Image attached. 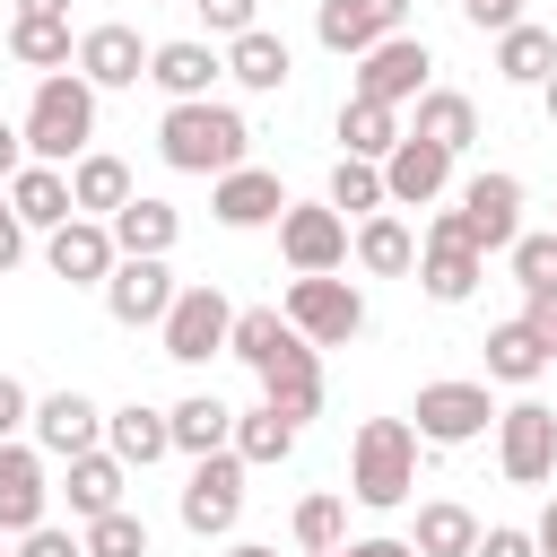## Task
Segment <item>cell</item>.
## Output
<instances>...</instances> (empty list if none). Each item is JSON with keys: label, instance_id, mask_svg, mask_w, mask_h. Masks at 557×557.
<instances>
[{"label": "cell", "instance_id": "cell-36", "mask_svg": "<svg viewBox=\"0 0 557 557\" xmlns=\"http://www.w3.org/2000/svg\"><path fill=\"white\" fill-rule=\"evenodd\" d=\"M296 435H305V426H287V418L261 400V409H235V435H226V453H235L244 470H270V461H287V453H296Z\"/></svg>", "mask_w": 557, "mask_h": 557}, {"label": "cell", "instance_id": "cell-1", "mask_svg": "<svg viewBox=\"0 0 557 557\" xmlns=\"http://www.w3.org/2000/svg\"><path fill=\"white\" fill-rule=\"evenodd\" d=\"M157 157L174 165V174H235V165H252V122L235 113V104H218V96H200V104H165L157 113Z\"/></svg>", "mask_w": 557, "mask_h": 557}, {"label": "cell", "instance_id": "cell-26", "mask_svg": "<svg viewBox=\"0 0 557 557\" xmlns=\"http://www.w3.org/2000/svg\"><path fill=\"white\" fill-rule=\"evenodd\" d=\"M104 453H113L122 470H148V461H165V453H174V426H165V409H148V400H122V409H104Z\"/></svg>", "mask_w": 557, "mask_h": 557}, {"label": "cell", "instance_id": "cell-25", "mask_svg": "<svg viewBox=\"0 0 557 557\" xmlns=\"http://www.w3.org/2000/svg\"><path fill=\"white\" fill-rule=\"evenodd\" d=\"M0 191H9V209H17V226H26V235H52V226H70V218H78V209H70V174H61V165H17Z\"/></svg>", "mask_w": 557, "mask_h": 557}, {"label": "cell", "instance_id": "cell-12", "mask_svg": "<svg viewBox=\"0 0 557 557\" xmlns=\"http://www.w3.org/2000/svg\"><path fill=\"white\" fill-rule=\"evenodd\" d=\"M183 531L191 540H226L235 522H244V461L235 453H209V461H191V479H183Z\"/></svg>", "mask_w": 557, "mask_h": 557}, {"label": "cell", "instance_id": "cell-34", "mask_svg": "<svg viewBox=\"0 0 557 557\" xmlns=\"http://www.w3.org/2000/svg\"><path fill=\"white\" fill-rule=\"evenodd\" d=\"M287 531H296V557H339V548H348V496H339V487L296 496Z\"/></svg>", "mask_w": 557, "mask_h": 557}, {"label": "cell", "instance_id": "cell-13", "mask_svg": "<svg viewBox=\"0 0 557 557\" xmlns=\"http://www.w3.org/2000/svg\"><path fill=\"white\" fill-rule=\"evenodd\" d=\"M26 444H35L44 461H78V453L104 444V409H96L78 383H70V392H44L35 418H26Z\"/></svg>", "mask_w": 557, "mask_h": 557}, {"label": "cell", "instance_id": "cell-37", "mask_svg": "<svg viewBox=\"0 0 557 557\" xmlns=\"http://www.w3.org/2000/svg\"><path fill=\"white\" fill-rule=\"evenodd\" d=\"M70 52H78V35H70V17H9V61L17 70H70Z\"/></svg>", "mask_w": 557, "mask_h": 557}, {"label": "cell", "instance_id": "cell-24", "mask_svg": "<svg viewBox=\"0 0 557 557\" xmlns=\"http://www.w3.org/2000/svg\"><path fill=\"white\" fill-rule=\"evenodd\" d=\"M348 261H357L366 278H409V270H418V235H409V218H400V209H374V218H357V235H348Z\"/></svg>", "mask_w": 557, "mask_h": 557}, {"label": "cell", "instance_id": "cell-8", "mask_svg": "<svg viewBox=\"0 0 557 557\" xmlns=\"http://www.w3.org/2000/svg\"><path fill=\"white\" fill-rule=\"evenodd\" d=\"M496 470L513 479V487H548L557 479V409L548 400H513V409H496Z\"/></svg>", "mask_w": 557, "mask_h": 557}, {"label": "cell", "instance_id": "cell-41", "mask_svg": "<svg viewBox=\"0 0 557 557\" xmlns=\"http://www.w3.org/2000/svg\"><path fill=\"white\" fill-rule=\"evenodd\" d=\"M322 200H331L339 218H374V209H392V200H383V165H366V157H339Z\"/></svg>", "mask_w": 557, "mask_h": 557}, {"label": "cell", "instance_id": "cell-7", "mask_svg": "<svg viewBox=\"0 0 557 557\" xmlns=\"http://www.w3.org/2000/svg\"><path fill=\"white\" fill-rule=\"evenodd\" d=\"M453 218H461V235H470V252H479V261H487V252H513V235H522V174L479 165V174L461 183Z\"/></svg>", "mask_w": 557, "mask_h": 557}, {"label": "cell", "instance_id": "cell-10", "mask_svg": "<svg viewBox=\"0 0 557 557\" xmlns=\"http://www.w3.org/2000/svg\"><path fill=\"white\" fill-rule=\"evenodd\" d=\"M278 252H287L296 278H331V270H348V218L331 200H287L278 209Z\"/></svg>", "mask_w": 557, "mask_h": 557}, {"label": "cell", "instance_id": "cell-20", "mask_svg": "<svg viewBox=\"0 0 557 557\" xmlns=\"http://www.w3.org/2000/svg\"><path fill=\"white\" fill-rule=\"evenodd\" d=\"M165 305H174V270L165 261H113V278H104V313L122 322V331H157L165 322Z\"/></svg>", "mask_w": 557, "mask_h": 557}, {"label": "cell", "instance_id": "cell-6", "mask_svg": "<svg viewBox=\"0 0 557 557\" xmlns=\"http://www.w3.org/2000/svg\"><path fill=\"white\" fill-rule=\"evenodd\" d=\"M226 331H235V305H226L218 278L174 287V305H165V322H157V339H165L174 366H209V357H226Z\"/></svg>", "mask_w": 557, "mask_h": 557}, {"label": "cell", "instance_id": "cell-3", "mask_svg": "<svg viewBox=\"0 0 557 557\" xmlns=\"http://www.w3.org/2000/svg\"><path fill=\"white\" fill-rule=\"evenodd\" d=\"M348 496L366 513H392L418 496V426L409 418H366L348 444Z\"/></svg>", "mask_w": 557, "mask_h": 557}, {"label": "cell", "instance_id": "cell-50", "mask_svg": "<svg viewBox=\"0 0 557 557\" xmlns=\"http://www.w3.org/2000/svg\"><path fill=\"white\" fill-rule=\"evenodd\" d=\"M17 165H26V139H17V122H9V113H0V183H9V174H17Z\"/></svg>", "mask_w": 557, "mask_h": 557}, {"label": "cell", "instance_id": "cell-54", "mask_svg": "<svg viewBox=\"0 0 557 557\" xmlns=\"http://www.w3.org/2000/svg\"><path fill=\"white\" fill-rule=\"evenodd\" d=\"M540 104H548V131H557V70H548V87H540Z\"/></svg>", "mask_w": 557, "mask_h": 557}, {"label": "cell", "instance_id": "cell-33", "mask_svg": "<svg viewBox=\"0 0 557 557\" xmlns=\"http://www.w3.org/2000/svg\"><path fill=\"white\" fill-rule=\"evenodd\" d=\"M131 191H139V183H131V165H122V157H104V148H87V157L70 165V209H78V218H113Z\"/></svg>", "mask_w": 557, "mask_h": 557}, {"label": "cell", "instance_id": "cell-21", "mask_svg": "<svg viewBox=\"0 0 557 557\" xmlns=\"http://www.w3.org/2000/svg\"><path fill=\"white\" fill-rule=\"evenodd\" d=\"M453 191V157L435 148V139H409L400 131V148L383 157V200L392 209H426V200H444Z\"/></svg>", "mask_w": 557, "mask_h": 557}, {"label": "cell", "instance_id": "cell-29", "mask_svg": "<svg viewBox=\"0 0 557 557\" xmlns=\"http://www.w3.org/2000/svg\"><path fill=\"white\" fill-rule=\"evenodd\" d=\"M165 426H174V453H183V461H209V453H226L235 409H226L218 392H183V400L165 409Z\"/></svg>", "mask_w": 557, "mask_h": 557}, {"label": "cell", "instance_id": "cell-2", "mask_svg": "<svg viewBox=\"0 0 557 557\" xmlns=\"http://www.w3.org/2000/svg\"><path fill=\"white\" fill-rule=\"evenodd\" d=\"M17 139H26V165H61V174H70V165L87 157V139H96V87H87L78 70L35 78Z\"/></svg>", "mask_w": 557, "mask_h": 557}, {"label": "cell", "instance_id": "cell-55", "mask_svg": "<svg viewBox=\"0 0 557 557\" xmlns=\"http://www.w3.org/2000/svg\"><path fill=\"white\" fill-rule=\"evenodd\" d=\"M0 557H9V540H0Z\"/></svg>", "mask_w": 557, "mask_h": 557}, {"label": "cell", "instance_id": "cell-44", "mask_svg": "<svg viewBox=\"0 0 557 557\" xmlns=\"http://www.w3.org/2000/svg\"><path fill=\"white\" fill-rule=\"evenodd\" d=\"M470 557H540V540L522 522H479V548Z\"/></svg>", "mask_w": 557, "mask_h": 557}, {"label": "cell", "instance_id": "cell-43", "mask_svg": "<svg viewBox=\"0 0 557 557\" xmlns=\"http://www.w3.org/2000/svg\"><path fill=\"white\" fill-rule=\"evenodd\" d=\"M183 9H200L209 44H235V35H252V26H261V0H183Z\"/></svg>", "mask_w": 557, "mask_h": 557}, {"label": "cell", "instance_id": "cell-19", "mask_svg": "<svg viewBox=\"0 0 557 557\" xmlns=\"http://www.w3.org/2000/svg\"><path fill=\"white\" fill-rule=\"evenodd\" d=\"M113 261H122V252H113V226H104V218H70V226L44 235V270L70 278V287H104Z\"/></svg>", "mask_w": 557, "mask_h": 557}, {"label": "cell", "instance_id": "cell-40", "mask_svg": "<svg viewBox=\"0 0 557 557\" xmlns=\"http://www.w3.org/2000/svg\"><path fill=\"white\" fill-rule=\"evenodd\" d=\"M505 261H513V287H522V305H548V296H557V235H548V226H522Z\"/></svg>", "mask_w": 557, "mask_h": 557}, {"label": "cell", "instance_id": "cell-9", "mask_svg": "<svg viewBox=\"0 0 557 557\" xmlns=\"http://www.w3.org/2000/svg\"><path fill=\"white\" fill-rule=\"evenodd\" d=\"M409 426H418V444H479L487 426H496V400H487V383H470V374H453V383H418V409H409Z\"/></svg>", "mask_w": 557, "mask_h": 557}, {"label": "cell", "instance_id": "cell-32", "mask_svg": "<svg viewBox=\"0 0 557 557\" xmlns=\"http://www.w3.org/2000/svg\"><path fill=\"white\" fill-rule=\"evenodd\" d=\"M400 113L392 104H366V96H339V157H366V165H383L392 148H400Z\"/></svg>", "mask_w": 557, "mask_h": 557}, {"label": "cell", "instance_id": "cell-31", "mask_svg": "<svg viewBox=\"0 0 557 557\" xmlns=\"http://www.w3.org/2000/svg\"><path fill=\"white\" fill-rule=\"evenodd\" d=\"M540 374H548V339H540L522 313H513V322H496V331H487V383H513V392H531Z\"/></svg>", "mask_w": 557, "mask_h": 557}, {"label": "cell", "instance_id": "cell-30", "mask_svg": "<svg viewBox=\"0 0 557 557\" xmlns=\"http://www.w3.org/2000/svg\"><path fill=\"white\" fill-rule=\"evenodd\" d=\"M409 139H435L444 157H461V148L479 139V104H470L461 87H426L418 113H409Z\"/></svg>", "mask_w": 557, "mask_h": 557}, {"label": "cell", "instance_id": "cell-39", "mask_svg": "<svg viewBox=\"0 0 557 557\" xmlns=\"http://www.w3.org/2000/svg\"><path fill=\"white\" fill-rule=\"evenodd\" d=\"M287 339H296V331H287V313H278V305H235V331H226V357H244V366L261 374V366H270V357H278Z\"/></svg>", "mask_w": 557, "mask_h": 557}, {"label": "cell", "instance_id": "cell-18", "mask_svg": "<svg viewBox=\"0 0 557 557\" xmlns=\"http://www.w3.org/2000/svg\"><path fill=\"white\" fill-rule=\"evenodd\" d=\"M278 209H287V183H278L270 165H235V174H218V183H209V218H218V226H235V235L278 226Z\"/></svg>", "mask_w": 557, "mask_h": 557}, {"label": "cell", "instance_id": "cell-4", "mask_svg": "<svg viewBox=\"0 0 557 557\" xmlns=\"http://www.w3.org/2000/svg\"><path fill=\"white\" fill-rule=\"evenodd\" d=\"M278 313H287V331L305 339V348H348L357 331H366V287L357 278H287V296H278Z\"/></svg>", "mask_w": 557, "mask_h": 557}, {"label": "cell", "instance_id": "cell-47", "mask_svg": "<svg viewBox=\"0 0 557 557\" xmlns=\"http://www.w3.org/2000/svg\"><path fill=\"white\" fill-rule=\"evenodd\" d=\"M461 17L479 35H505V26H522V0H461Z\"/></svg>", "mask_w": 557, "mask_h": 557}, {"label": "cell", "instance_id": "cell-38", "mask_svg": "<svg viewBox=\"0 0 557 557\" xmlns=\"http://www.w3.org/2000/svg\"><path fill=\"white\" fill-rule=\"evenodd\" d=\"M409 548H418V557H470V548H479V513L453 505V496H435V505H418Z\"/></svg>", "mask_w": 557, "mask_h": 557}, {"label": "cell", "instance_id": "cell-16", "mask_svg": "<svg viewBox=\"0 0 557 557\" xmlns=\"http://www.w3.org/2000/svg\"><path fill=\"white\" fill-rule=\"evenodd\" d=\"M35 522H52V470H44V453L17 435V444H0V540H17V531H35Z\"/></svg>", "mask_w": 557, "mask_h": 557}, {"label": "cell", "instance_id": "cell-56", "mask_svg": "<svg viewBox=\"0 0 557 557\" xmlns=\"http://www.w3.org/2000/svg\"><path fill=\"white\" fill-rule=\"evenodd\" d=\"M548 235H557V226H548Z\"/></svg>", "mask_w": 557, "mask_h": 557}, {"label": "cell", "instance_id": "cell-53", "mask_svg": "<svg viewBox=\"0 0 557 557\" xmlns=\"http://www.w3.org/2000/svg\"><path fill=\"white\" fill-rule=\"evenodd\" d=\"M226 557H278V548H270V540H235Z\"/></svg>", "mask_w": 557, "mask_h": 557}, {"label": "cell", "instance_id": "cell-11", "mask_svg": "<svg viewBox=\"0 0 557 557\" xmlns=\"http://www.w3.org/2000/svg\"><path fill=\"white\" fill-rule=\"evenodd\" d=\"M479 278H487V261L470 252L461 218H453V209H435V218H426V235H418V287H426L435 305H470V296H479Z\"/></svg>", "mask_w": 557, "mask_h": 557}, {"label": "cell", "instance_id": "cell-48", "mask_svg": "<svg viewBox=\"0 0 557 557\" xmlns=\"http://www.w3.org/2000/svg\"><path fill=\"white\" fill-rule=\"evenodd\" d=\"M17 261H26V226H17V209L0 191V270H17Z\"/></svg>", "mask_w": 557, "mask_h": 557}, {"label": "cell", "instance_id": "cell-15", "mask_svg": "<svg viewBox=\"0 0 557 557\" xmlns=\"http://www.w3.org/2000/svg\"><path fill=\"white\" fill-rule=\"evenodd\" d=\"M218 78H226V52H218L209 35H165V44H148V87H157L165 104H200Z\"/></svg>", "mask_w": 557, "mask_h": 557}, {"label": "cell", "instance_id": "cell-17", "mask_svg": "<svg viewBox=\"0 0 557 557\" xmlns=\"http://www.w3.org/2000/svg\"><path fill=\"white\" fill-rule=\"evenodd\" d=\"M400 26H409V0H322V9H313L322 52H339V61L374 52V44H383V35H400Z\"/></svg>", "mask_w": 557, "mask_h": 557}, {"label": "cell", "instance_id": "cell-35", "mask_svg": "<svg viewBox=\"0 0 557 557\" xmlns=\"http://www.w3.org/2000/svg\"><path fill=\"white\" fill-rule=\"evenodd\" d=\"M548 70H557V35H548V26L522 17V26L496 35V78H505V87H548Z\"/></svg>", "mask_w": 557, "mask_h": 557}, {"label": "cell", "instance_id": "cell-28", "mask_svg": "<svg viewBox=\"0 0 557 557\" xmlns=\"http://www.w3.org/2000/svg\"><path fill=\"white\" fill-rule=\"evenodd\" d=\"M226 78H235V87H252V96H278V87L296 78V52H287V35H270V26L235 35V44H226Z\"/></svg>", "mask_w": 557, "mask_h": 557}, {"label": "cell", "instance_id": "cell-46", "mask_svg": "<svg viewBox=\"0 0 557 557\" xmlns=\"http://www.w3.org/2000/svg\"><path fill=\"white\" fill-rule=\"evenodd\" d=\"M26 418H35V392H26L17 374H0V444H17V435H26Z\"/></svg>", "mask_w": 557, "mask_h": 557}, {"label": "cell", "instance_id": "cell-22", "mask_svg": "<svg viewBox=\"0 0 557 557\" xmlns=\"http://www.w3.org/2000/svg\"><path fill=\"white\" fill-rule=\"evenodd\" d=\"M104 226H113V252H131V261H165V252L183 244V209L157 200V191H131Z\"/></svg>", "mask_w": 557, "mask_h": 557}, {"label": "cell", "instance_id": "cell-45", "mask_svg": "<svg viewBox=\"0 0 557 557\" xmlns=\"http://www.w3.org/2000/svg\"><path fill=\"white\" fill-rule=\"evenodd\" d=\"M17 557H87V548L70 522H35V531H17Z\"/></svg>", "mask_w": 557, "mask_h": 557}, {"label": "cell", "instance_id": "cell-5", "mask_svg": "<svg viewBox=\"0 0 557 557\" xmlns=\"http://www.w3.org/2000/svg\"><path fill=\"white\" fill-rule=\"evenodd\" d=\"M426 87H435V52H426V35H409V26H400V35H383L374 52H357V70H348V96L392 104V113H400V104H418Z\"/></svg>", "mask_w": 557, "mask_h": 557}, {"label": "cell", "instance_id": "cell-14", "mask_svg": "<svg viewBox=\"0 0 557 557\" xmlns=\"http://www.w3.org/2000/svg\"><path fill=\"white\" fill-rule=\"evenodd\" d=\"M70 70H78L96 96H104V87H139V78H148V44H139L131 17H104V26H78Z\"/></svg>", "mask_w": 557, "mask_h": 557}, {"label": "cell", "instance_id": "cell-27", "mask_svg": "<svg viewBox=\"0 0 557 557\" xmlns=\"http://www.w3.org/2000/svg\"><path fill=\"white\" fill-rule=\"evenodd\" d=\"M122 487H131V470L96 444V453L61 461V487H52V496H70V522H96V513H113V505H122Z\"/></svg>", "mask_w": 557, "mask_h": 557}, {"label": "cell", "instance_id": "cell-49", "mask_svg": "<svg viewBox=\"0 0 557 557\" xmlns=\"http://www.w3.org/2000/svg\"><path fill=\"white\" fill-rule=\"evenodd\" d=\"M339 557H418V548H409V540H392V531H374V540H348Z\"/></svg>", "mask_w": 557, "mask_h": 557}, {"label": "cell", "instance_id": "cell-23", "mask_svg": "<svg viewBox=\"0 0 557 557\" xmlns=\"http://www.w3.org/2000/svg\"><path fill=\"white\" fill-rule=\"evenodd\" d=\"M261 400L287 418V426H305L313 409H322V348H305V339H287L270 366H261Z\"/></svg>", "mask_w": 557, "mask_h": 557}, {"label": "cell", "instance_id": "cell-52", "mask_svg": "<svg viewBox=\"0 0 557 557\" xmlns=\"http://www.w3.org/2000/svg\"><path fill=\"white\" fill-rule=\"evenodd\" d=\"M17 17H70V0H17Z\"/></svg>", "mask_w": 557, "mask_h": 557}, {"label": "cell", "instance_id": "cell-51", "mask_svg": "<svg viewBox=\"0 0 557 557\" xmlns=\"http://www.w3.org/2000/svg\"><path fill=\"white\" fill-rule=\"evenodd\" d=\"M531 540H540V557H557V496L540 505V522H531Z\"/></svg>", "mask_w": 557, "mask_h": 557}, {"label": "cell", "instance_id": "cell-42", "mask_svg": "<svg viewBox=\"0 0 557 557\" xmlns=\"http://www.w3.org/2000/svg\"><path fill=\"white\" fill-rule=\"evenodd\" d=\"M78 548H87V557H148V522H139L131 505H113V513L78 522Z\"/></svg>", "mask_w": 557, "mask_h": 557}]
</instances>
